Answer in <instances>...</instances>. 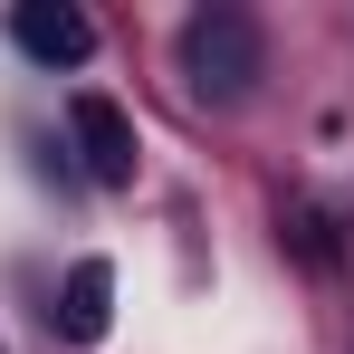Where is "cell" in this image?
<instances>
[{"label": "cell", "instance_id": "4", "mask_svg": "<svg viewBox=\"0 0 354 354\" xmlns=\"http://www.w3.org/2000/svg\"><path fill=\"white\" fill-rule=\"evenodd\" d=\"M106 326H115V268L106 259H77L67 288H58V335L67 345H96Z\"/></svg>", "mask_w": 354, "mask_h": 354}, {"label": "cell", "instance_id": "3", "mask_svg": "<svg viewBox=\"0 0 354 354\" xmlns=\"http://www.w3.org/2000/svg\"><path fill=\"white\" fill-rule=\"evenodd\" d=\"M10 39H19L39 67H86L96 58V19L67 10V0H19V10H10Z\"/></svg>", "mask_w": 354, "mask_h": 354}, {"label": "cell", "instance_id": "1", "mask_svg": "<svg viewBox=\"0 0 354 354\" xmlns=\"http://www.w3.org/2000/svg\"><path fill=\"white\" fill-rule=\"evenodd\" d=\"M173 58H182V86H192L201 106H239V96L268 77V39H259V19H249V10L211 0V10H192V19H182Z\"/></svg>", "mask_w": 354, "mask_h": 354}, {"label": "cell", "instance_id": "2", "mask_svg": "<svg viewBox=\"0 0 354 354\" xmlns=\"http://www.w3.org/2000/svg\"><path fill=\"white\" fill-rule=\"evenodd\" d=\"M67 134H77L86 182H106V192L134 182V115H124L115 96H77V106H67Z\"/></svg>", "mask_w": 354, "mask_h": 354}]
</instances>
